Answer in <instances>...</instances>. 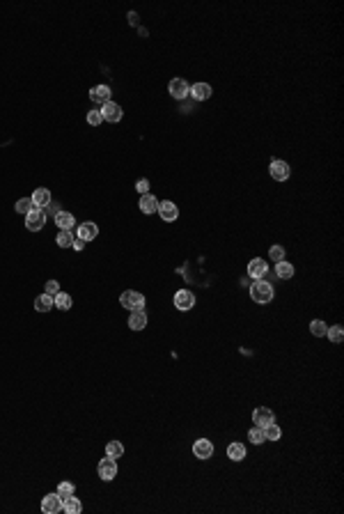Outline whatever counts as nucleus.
I'll use <instances>...</instances> for the list:
<instances>
[{
	"mask_svg": "<svg viewBox=\"0 0 344 514\" xmlns=\"http://www.w3.org/2000/svg\"><path fill=\"white\" fill-rule=\"evenodd\" d=\"M103 122V117H101V111H89L87 113V124H92V126H99Z\"/></svg>",
	"mask_w": 344,
	"mask_h": 514,
	"instance_id": "obj_35",
	"label": "nucleus"
},
{
	"mask_svg": "<svg viewBox=\"0 0 344 514\" xmlns=\"http://www.w3.org/2000/svg\"><path fill=\"white\" fill-rule=\"evenodd\" d=\"M74 213H69V211H60L58 216H55V225L60 227V230H74Z\"/></svg>",
	"mask_w": 344,
	"mask_h": 514,
	"instance_id": "obj_22",
	"label": "nucleus"
},
{
	"mask_svg": "<svg viewBox=\"0 0 344 514\" xmlns=\"http://www.w3.org/2000/svg\"><path fill=\"white\" fill-rule=\"evenodd\" d=\"M195 306V294L188 292V289H179L177 294H174V308L181 312L191 310V308Z\"/></svg>",
	"mask_w": 344,
	"mask_h": 514,
	"instance_id": "obj_7",
	"label": "nucleus"
},
{
	"mask_svg": "<svg viewBox=\"0 0 344 514\" xmlns=\"http://www.w3.org/2000/svg\"><path fill=\"white\" fill-rule=\"evenodd\" d=\"M266 273H268V264L262 257H255V260L248 262V275H250L253 280H264Z\"/></svg>",
	"mask_w": 344,
	"mask_h": 514,
	"instance_id": "obj_10",
	"label": "nucleus"
},
{
	"mask_svg": "<svg viewBox=\"0 0 344 514\" xmlns=\"http://www.w3.org/2000/svg\"><path fill=\"white\" fill-rule=\"evenodd\" d=\"M156 211H158V216H161L166 223H174V221L179 218V209H177V204L170 202V200H163V202L158 200V209H156Z\"/></svg>",
	"mask_w": 344,
	"mask_h": 514,
	"instance_id": "obj_9",
	"label": "nucleus"
},
{
	"mask_svg": "<svg viewBox=\"0 0 344 514\" xmlns=\"http://www.w3.org/2000/svg\"><path fill=\"white\" fill-rule=\"evenodd\" d=\"M110 88L108 85H97V88L89 90V99H92V103H99V106H103V103L110 101Z\"/></svg>",
	"mask_w": 344,
	"mask_h": 514,
	"instance_id": "obj_14",
	"label": "nucleus"
},
{
	"mask_svg": "<svg viewBox=\"0 0 344 514\" xmlns=\"http://www.w3.org/2000/svg\"><path fill=\"white\" fill-rule=\"evenodd\" d=\"M310 331H312L314 337H324L326 335V331H328V326H326V322L314 319V322H310Z\"/></svg>",
	"mask_w": 344,
	"mask_h": 514,
	"instance_id": "obj_30",
	"label": "nucleus"
},
{
	"mask_svg": "<svg viewBox=\"0 0 344 514\" xmlns=\"http://www.w3.org/2000/svg\"><path fill=\"white\" fill-rule=\"evenodd\" d=\"M97 470H99V478H101L103 482H110V480H115V475H117L115 459H112V457L101 459V461H99V466H97Z\"/></svg>",
	"mask_w": 344,
	"mask_h": 514,
	"instance_id": "obj_6",
	"label": "nucleus"
},
{
	"mask_svg": "<svg viewBox=\"0 0 344 514\" xmlns=\"http://www.w3.org/2000/svg\"><path fill=\"white\" fill-rule=\"evenodd\" d=\"M250 298L255 303H271L273 301V287L266 280H255L250 285Z\"/></svg>",
	"mask_w": 344,
	"mask_h": 514,
	"instance_id": "obj_1",
	"label": "nucleus"
},
{
	"mask_svg": "<svg viewBox=\"0 0 344 514\" xmlns=\"http://www.w3.org/2000/svg\"><path fill=\"white\" fill-rule=\"evenodd\" d=\"M122 455H124V445H122L120 441H110V443L106 445V457H112V459H120Z\"/></svg>",
	"mask_w": 344,
	"mask_h": 514,
	"instance_id": "obj_26",
	"label": "nucleus"
},
{
	"mask_svg": "<svg viewBox=\"0 0 344 514\" xmlns=\"http://www.w3.org/2000/svg\"><path fill=\"white\" fill-rule=\"evenodd\" d=\"M168 92H170L174 99H186L188 92H191V85L184 78H172L170 85H168Z\"/></svg>",
	"mask_w": 344,
	"mask_h": 514,
	"instance_id": "obj_13",
	"label": "nucleus"
},
{
	"mask_svg": "<svg viewBox=\"0 0 344 514\" xmlns=\"http://www.w3.org/2000/svg\"><path fill=\"white\" fill-rule=\"evenodd\" d=\"M227 457H230L232 461H241V459H246V445H243V443H239V441L230 443V445H227Z\"/></svg>",
	"mask_w": 344,
	"mask_h": 514,
	"instance_id": "obj_21",
	"label": "nucleus"
},
{
	"mask_svg": "<svg viewBox=\"0 0 344 514\" xmlns=\"http://www.w3.org/2000/svg\"><path fill=\"white\" fill-rule=\"evenodd\" d=\"M62 510V496L58 491L55 494H46L44 501H41V512L44 514H58Z\"/></svg>",
	"mask_w": 344,
	"mask_h": 514,
	"instance_id": "obj_8",
	"label": "nucleus"
},
{
	"mask_svg": "<svg viewBox=\"0 0 344 514\" xmlns=\"http://www.w3.org/2000/svg\"><path fill=\"white\" fill-rule=\"evenodd\" d=\"M58 246H60V248H72V246H74V230H60Z\"/></svg>",
	"mask_w": 344,
	"mask_h": 514,
	"instance_id": "obj_25",
	"label": "nucleus"
},
{
	"mask_svg": "<svg viewBox=\"0 0 344 514\" xmlns=\"http://www.w3.org/2000/svg\"><path fill=\"white\" fill-rule=\"evenodd\" d=\"M46 218H49V213L44 211V209H32L30 213H26V227L30 232H39L41 227L46 225Z\"/></svg>",
	"mask_w": 344,
	"mask_h": 514,
	"instance_id": "obj_3",
	"label": "nucleus"
},
{
	"mask_svg": "<svg viewBox=\"0 0 344 514\" xmlns=\"http://www.w3.org/2000/svg\"><path fill=\"white\" fill-rule=\"evenodd\" d=\"M276 275L280 280H289V278H294V264H289V262H278L276 264Z\"/></svg>",
	"mask_w": 344,
	"mask_h": 514,
	"instance_id": "obj_23",
	"label": "nucleus"
},
{
	"mask_svg": "<svg viewBox=\"0 0 344 514\" xmlns=\"http://www.w3.org/2000/svg\"><path fill=\"white\" fill-rule=\"evenodd\" d=\"M120 303H122V308H126L129 312L145 310V296L140 292H135V289H126V292H122L120 294Z\"/></svg>",
	"mask_w": 344,
	"mask_h": 514,
	"instance_id": "obj_2",
	"label": "nucleus"
},
{
	"mask_svg": "<svg viewBox=\"0 0 344 514\" xmlns=\"http://www.w3.org/2000/svg\"><path fill=\"white\" fill-rule=\"evenodd\" d=\"M193 455L202 461L211 459V455H214V443H211L209 439H197L195 443H193Z\"/></svg>",
	"mask_w": 344,
	"mask_h": 514,
	"instance_id": "obj_11",
	"label": "nucleus"
},
{
	"mask_svg": "<svg viewBox=\"0 0 344 514\" xmlns=\"http://www.w3.org/2000/svg\"><path fill=\"white\" fill-rule=\"evenodd\" d=\"M326 337H328L331 342H342V340H344V328L340 326V324H335V326H331V328L326 331Z\"/></svg>",
	"mask_w": 344,
	"mask_h": 514,
	"instance_id": "obj_29",
	"label": "nucleus"
},
{
	"mask_svg": "<svg viewBox=\"0 0 344 514\" xmlns=\"http://www.w3.org/2000/svg\"><path fill=\"white\" fill-rule=\"evenodd\" d=\"M264 430V439L266 441H278L282 436V432H280V427L276 425V422H271V425H266V427H262Z\"/></svg>",
	"mask_w": 344,
	"mask_h": 514,
	"instance_id": "obj_28",
	"label": "nucleus"
},
{
	"mask_svg": "<svg viewBox=\"0 0 344 514\" xmlns=\"http://www.w3.org/2000/svg\"><path fill=\"white\" fill-rule=\"evenodd\" d=\"M55 306V296H51V294H39V296L35 298V310L37 312H51Z\"/></svg>",
	"mask_w": 344,
	"mask_h": 514,
	"instance_id": "obj_19",
	"label": "nucleus"
},
{
	"mask_svg": "<svg viewBox=\"0 0 344 514\" xmlns=\"http://www.w3.org/2000/svg\"><path fill=\"white\" fill-rule=\"evenodd\" d=\"M72 248H74V250H83V248H85V241H83V239H74V246H72Z\"/></svg>",
	"mask_w": 344,
	"mask_h": 514,
	"instance_id": "obj_39",
	"label": "nucleus"
},
{
	"mask_svg": "<svg viewBox=\"0 0 344 514\" xmlns=\"http://www.w3.org/2000/svg\"><path fill=\"white\" fill-rule=\"evenodd\" d=\"M268 257L278 264V262L285 260V248H282V246H271V248H268Z\"/></svg>",
	"mask_w": 344,
	"mask_h": 514,
	"instance_id": "obj_34",
	"label": "nucleus"
},
{
	"mask_svg": "<svg viewBox=\"0 0 344 514\" xmlns=\"http://www.w3.org/2000/svg\"><path fill=\"white\" fill-rule=\"evenodd\" d=\"M58 292H60V283H58V280H49V283H46V294L55 296Z\"/></svg>",
	"mask_w": 344,
	"mask_h": 514,
	"instance_id": "obj_36",
	"label": "nucleus"
},
{
	"mask_svg": "<svg viewBox=\"0 0 344 514\" xmlns=\"http://www.w3.org/2000/svg\"><path fill=\"white\" fill-rule=\"evenodd\" d=\"M253 422H255L257 427H266V425H271V422H276V413L266 406H259L253 411Z\"/></svg>",
	"mask_w": 344,
	"mask_h": 514,
	"instance_id": "obj_12",
	"label": "nucleus"
},
{
	"mask_svg": "<svg viewBox=\"0 0 344 514\" xmlns=\"http://www.w3.org/2000/svg\"><path fill=\"white\" fill-rule=\"evenodd\" d=\"M30 200H32V204H35L37 209H46V207L51 204V200H53V198H51V191H49V188H37V191L30 195Z\"/></svg>",
	"mask_w": 344,
	"mask_h": 514,
	"instance_id": "obj_17",
	"label": "nucleus"
},
{
	"mask_svg": "<svg viewBox=\"0 0 344 514\" xmlns=\"http://www.w3.org/2000/svg\"><path fill=\"white\" fill-rule=\"evenodd\" d=\"M99 111H101L103 122H110V124H115V122H120L122 117H124V111H122V106H120V103H115L112 99H110L108 103H103V106L99 108Z\"/></svg>",
	"mask_w": 344,
	"mask_h": 514,
	"instance_id": "obj_4",
	"label": "nucleus"
},
{
	"mask_svg": "<svg viewBox=\"0 0 344 514\" xmlns=\"http://www.w3.org/2000/svg\"><path fill=\"white\" fill-rule=\"evenodd\" d=\"M129 328L131 331H143L147 328V312L145 310H133L129 315Z\"/></svg>",
	"mask_w": 344,
	"mask_h": 514,
	"instance_id": "obj_16",
	"label": "nucleus"
},
{
	"mask_svg": "<svg viewBox=\"0 0 344 514\" xmlns=\"http://www.w3.org/2000/svg\"><path fill=\"white\" fill-rule=\"evenodd\" d=\"M58 494L62 496V501H64V498H69V496H74V494H76V487H74L72 482H60L58 484Z\"/></svg>",
	"mask_w": 344,
	"mask_h": 514,
	"instance_id": "obj_32",
	"label": "nucleus"
},
{
	"mask_svg": "<svg viewBox=\"0 0 344 514\" xmlns=\"http://www.w3.org/2000/svg\"><path fill=\"white\" fill-rule=\"evenodd\" d=\"M97 234H99V227L94 225V223H81V225L76 227V239H83L85 244L97 239Z\"/></svg>",
	"mask_w": 344,
	"mask_h": 514,
	"instance_id": "obj_15",
	"label": "nucleus"
},
{
	"mask_svg": "<svg viewBox=\"0 0 344 514\" xmlns=\"http://www.w3.org/2000/svg\"><path fill=\"white\" fill-rule=\"evenodd\" d=\"M138 204H140V211H143V213H147V216H149V213H154V211L158 209V200L154 198L152 193L140 195V202H138Z\"/></svg>",
	"mask_w": 344,
	"mask_h": 514,
	"instance_id": "obj_20",
	"label": "nucleus"
},
{
	"mask_svg": "<svg viewBox=\"0 0 344 514\" xmlns=\"http://www.w3.org/2000/svg\"><path fill=\"white\" fill-rule=\"evenodd\" d=\"M248 439H250L255 445H259V443H264V441H266V439H264V430H262V427H257V425L248 432Z\"/></svg>",
	"mask_w": 344,
	"mask_h": 514,
	"instance_id": "obj_33",
	"label": "nucleus"
},
{
	"mask_svg": "<svg viewBox=\"0 0 344 514\" xmlns=\"http://www.w3.org/2000/svg\"><path fill=\"white\" fill-rule=\"evenodd\" d=\"M191 94L195 101H207V99L211 97V85L209 83H195V85H191Z\"/></svg>",
	"mask_w": 344,
	"mask_h": 514,
	"instance_id": "obj_18",
	"label": "nucleus"
},
{
	"mask_svg": "<svg viewBox=\"0 0 344 514\" xmlns=\"http://www.w3.org/2000/svg\"><path fill=\"white\" fill-rule=\"evenodd\" d=\"M72 296H69L67 292H58L55 294V308H60V310H69L72 308Z\"/></svg>",
	"mask_w": 344,
	"mask_h": 514,
	"instance_id": "obj_27",
	"label": "nucleus"
},
{
	"mask_svg": "<svg viewBox=\"0 0 344 514\" xmlns=\"http://www.w3.org/2000/svg\"><path fill=\"white\" fill-rule=\"evenodd\" d=\"M135 188H138V193L140 195H145V193H149V179H138V182H135Z\"/></svg>",
	"mask_w": 344,
	"mask_h": 514,
	"instance_id": "obj_37",
	"label": "nucleus"
},
{
	"mask_svg": "<svg viewBox=\"0 0 344 514\" xmlns=\"http://www.w3.org/2000/svg\"><path fill=\"white\" fill-rule=\"evenodd\" d=\"M268 173H271V177L276 179V182H287V179H289V175H291V168H289V163H287V161L273 159L271 165H268Z\"/></svg>",
	"mask_w": 344,
	"mask_h": 514,
	"instance_id": "obj_5",
	"label": "nucleus"
},
{
	"mask_svg": "<svg viewBox=\"0 0 344 514\" xmlns=\"http://www.w3.org/2000/svg\"><path fill=\"white\" fill-rule=\"evenodd\" d=\"M14 209H16L18 213H23V216H26V213H30L32 209H35V204H32L30 198H21L16 204H14Z\"/></svg>",
	"mask_w": 344,
	"mask_h": 514,
	"instance_id": "obj_31",
	"label": "nucleus"
},
{
	"mask_svg": "<svg viewBox=\"0 0 344 514\" xmlns=\"http://www.w3.org/2000/svg\"><path fill=\"white\" fill-rule=\"evenodd\" d=\"M44 211H46V213H53V216H58V213L62 211V209H60V204H58V202H53V200H51V204L44 209Z\"/></svg>",
	"mask_w": 344,
	"mask_h": 514,
	"instance_id": "obj_38",
	"label": "nucleus"
},
{
	"mask_svg": "<svg viewBox=\"0 0 344 514\" xmlns=\"http://www.w3.org/2000/svg\"><path fill=\"white\" fill-rule=\"evenodd\" d=\"M62 510L67 514H81L83 512V503L78 501L76 496H69V498H64L62 501Z\"/></svg>",
	"mask_w": 344,
	"mask_h": 514,
	"instance_id": "obj_24",
	"label": "nucleus"
}]
</instances>
